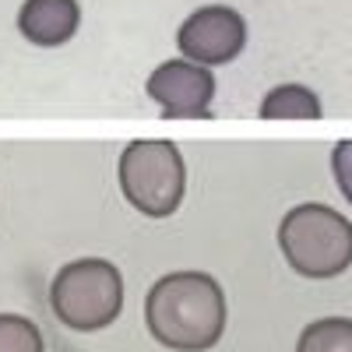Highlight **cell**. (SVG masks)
Wrapping results in <instances>:
<instances>
[{
  "instance_id": "cell-1",
  "label": "cell",
  "mask_w": 352,
  "mask_h": 352,
  "mask_svg": "<svg viewBox=\"0 0 352 352\" xmlns=\"http://www.w3.org/2000/svg\"><path fill=\"white\" fill-rule=\"evenodd\" d=\"M226 320V292L208 272H169L144 296V328L173 352L215 349Z\"/></svg>"
},
{
  "instance_id": "cell-2",
  "label": "cell",
  "mask_w": 352,
  "mask_h": 352,
  "mask_svg": "<svg viewBox=\"0 0 352 352\" xmlns=\"http://www.w3.org/2000/svg\"><path fill=\"white\" fill-rule=\"evenodd\" d=\"M278 247L296 275L310 282L338 278L352 264V222L328 204H296L278 222Z\"/></svg>"
},
{
  "instance_id": "cell-3",
  "label": "cell",
  "mask_w": 352,
  "mask_h": 352,
  "mask_svg": "<svg viewBox=\"0 0 352 352\" xmlns=\"http://www.w3.org/2000/svg\"><path fill=\"white\" fill-rule=\"evenodd\" d=\"M50 310L71 331H102L124 310V275L106 257H78L50 282Z\"/></svg>"
},
{
  "instance_id": "cell-4",
  "label": "cell",
  "mask_w": 352,
  "mask_h": 352,
  "mask_svg": "<svg viewBox=\"0 0 352 352\" xmlns=\"http://www.w3.org/2000/svg\"><path fill=\"white\" fill-rule=\"evenodd\" d=\"M116 180H120V194L134 212H141L144 219H169L184 201L187 166L173 141L141 138L120 152Z\"/></svg>"
},
{
  "instance_id": "cell-5",
  "label": "cell",
  "mask_w": 352,
  "mask_h": 352,
  "mask_svg": "<svg viewBox=\"0 0 352 352\" xmlns=\"http://www.w3.org/2000/svg\"><path fill=\"white\" fill-rule=\"evenodd\" d=\"M180 56L201 67H222L232 64L247 46V21L240 11L226 4H204L190 11L176 32Z\"/></svg>"
},
{
  "instance_id": "cell-6",
  "label": "cell",
  "mask_w": 352,
  "mask_h": 352,
  "mask_svg": "<svg viewBox=\"0 0 352 352\" xmlns=\"http://www.w3.org/2000/svg\"><path fill=\"white\" fill-rule=\"evenodd\" d=\"M148 99L162 109L166 120H190V116H212L215 99V74L184 56L159 64L144 81Z\"/></svg>"
},
{
  "instance_id": "cell-7",
  "label": "cell",
  "mask_w": 352,
  "mask_h": 352,
  "mask_svg": "<svg viewBox=\"0 0 352 352\" xmlns=\"http://www.w3.org/2000/svg\"><path fill=\"white\" fill-rule=\"evenodd\" d=\"M78 25H81L78 0H25L18 11V32L43 50L71 43Z\"/></svg>"
},
{
  "instance_id": "cell-8",
  "label": "cell",
  "mask_w": 352,
  "mask_h": 352,
  "mask_svg": "<svg viewBox=\"0 0 352 352\" xmlns=\"http://www.w3.org/2000/svg\"><path fill=\"white\" fill-rule=\"evenodd\" d=\"M264 120H317L324 106H320L317 92H310L307 85H278L261 99L257 109Z\"/></svg>"
},
{
  "instance_id": "cell-9",
  "label": "cell",
  "mask_w": 352,
  "mask_h": 352,
  "mask_svg": "<svg viewBox=\"0 0 352 352\" xmlns=\"http://www.w3.org/2000/svg\"><path fill=\"white\" fill-rule=\"evenodd\" d=\"M296 352H352V320L349 317H320L303 328Z\"/></svg>"
},
{
  "instance_id": "cell-10",
  "label": "cell",
  "mask_w": 352,
  "mask_h": 352,
  "mask_svg": "<svg viewBox=\"0 0 352 352\" xmlns=\"http://www.w3.org/2000/svg\"><path fill=\"white\" fill-rule=\"evenodd\" d=\"M0 352H46L39 324L21 314H0Z\"/></svg>"
},
{
  "instance_id": "cell-11",
  "label": "cell",
  "mask_w": 352,
  "mask_h": 352,
  "mask_svg": "<svg viewBox=\"0 0 352 352\" xmlns=\"http://www.w3.org/2000/svg\"><path fill=\"white\" fill-rule=\"evenodd\" d=\"M331 173H335V184H338L342 197L352 204V138L338 141L331 148Z\"/></svg>"
}]
</instances>
